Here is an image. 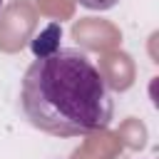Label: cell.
<instances>
[{
  "label": "cell",
  "mask_w": 159,
  "mask_h": 159,
  "mask_svg": "<svg viewBox=\"0 0 159 159\" xmlns=\"http://www.w3.org/2000/svg\"><path fill=\"white\" fill-rule=\"evenodd\" d=\"M20 107L35 129L52 137L107 129L114 114L104 77L75 47L42 52L32 60L22 77Z\"/></svg>",
  "instance_id": "cell-1"
},
{
  "label": "cell",
  "mask_w": 159,
  "mask_h": 159,
  "mask_svg": "<svg viewBox=\"0 0 159 159\" xmlns=\"http://www.w3.org/2000/svg\"><path fill=\"white\" fill-rule=\"evenodd\" d=\"M82 7H87V10H109V7H114L119 0H77Z\"/></svg>",
  "instance_id": "cell-2"
},
{
  "label": "cell",
  "mask_w": 159,
  "mask_h": 159,
  "mask_svg": "<svg viewBox=\"0 0 159 159\" xmlns=\"http://www.w3.org/2000/svg\"><path fill=\"white\" fill-rule=\"evenodd\" d=\"M0 5H2V0H0Z\"/></svg>",
  "instance_id": "cell-3"
}]
</instances>
